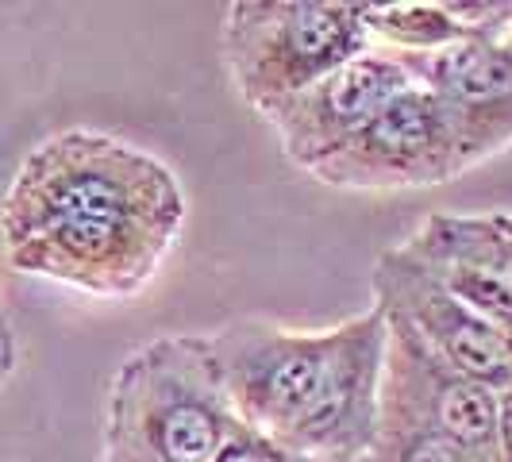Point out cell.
<instances>
[{
	"mask_svg": "<svg viewBox=\"0 0 512 462\" xmlns=\"http://www.w3.org/2000/svg\"><path fill=\"white\" fill-rule=\"evenodd\" d=\"M178 174L124 135L66 128L24 154L0 201L8 270L97 301H131L185 231Z\"/></svg>",
	"mask_w": 512,
	"mask_h": 462,
	"instance_id": "6da1fadb",
	"label": "cell"
},
{
	"mask_svg": "<svg viewBox=\"0 0 512 462\" xmlns=\"http://www.w3.org/2000/svg\"><path fill=\"white\" fill-rule=\"evenodd\" d=\"M247 432L301 462H362L378 436L389 328L370 305L320 332L235 316L205 332Z\"/></svg>",
	"mask_w": 512,
	"mask_h": 462,
	"instance_id": "7a4b0ae2",
	"label": "cell"
},
{
	"mask_svg": "<svg viewBox=\"0 0 512 462\" xmlns=\"http://www.w3.org/2000/svg\"><path fill=\"white\" fill-rule=\"evenodd\" d=\"M239 432L205 335H158L108 382L97 462H216Z\"/></svg>",
	"mask_w": 512,
	"mask_h": 462,
	"instance_id": "3957f363",
	"label": "cell"
},
{
	"mask_svg": "<svg viewBox=\"0 0 512 462\" xmlns=\"http://www.w3.org/2000/svg\"><path fill=\"white\" fill-rule=\"evenodd\" d=\"M362 51L370 39L359 0H235L220 27L231 89L262 124Z\"/></svg>",
	"mask_w": 512,
	"mask_h": 462,
	"instance_id": "277c9868",
	"label": "cell"
},
{
	"mask_svg": "<svg viewBox=\"0 0 512 462\" xmlns=\"http://www.w3.org/2000/svg\"><path fill=\"white\" fill-rule=\"evenodd\" d=\"M462 174H470V166L447 108L428 89L409 85L308 178L343 193H405L447 185Z\"/></svg>",
	"mask_w": 512,
	"mask_h": 462,
	"instance_id": "5b68a950",
	"label": "cell"
},
{
	"mask_svg": "<svg viewBox=\"0 0 512 462\" xmlns=\"http://www.w3.org/2000/svg\"><path fill=\"white\" fill-rule=\"evenodd\" d=\"M370 289L374 308L393 328L409 332L428 355L493 389L512 382V351L501 328H493L486 316H478L436 278H428L409 255H401V247L378 255Z\"/></svg>",
	"mask_w": 512,
	"mask_h": 462,
	"instance_id": "8992f818",
	"label": "cell"
},
{
	"mask_svg": "<svg viewBox=\"0 0 512 462\" xmlns=\"http://www.w3.org/2000/svg\"><path fill=\"white\" fill-rule=\"evenodd\" d=\"M412 85L409 70L385 51H362L347 66L320 77L278 108L266 128L278 135L285 158L312 174L324 158L347 147L389 101H397Z\"/></svg>",
	"mask_w": 512,
	"mask_h": 462,
	"instance_id": "52a82bcc",
	"label": "cell"
},
{
	"mask_svg": "<svg viewBox=\"0 0 512 462\" xmlns=\"http://www.w3.org/2000/svg\"><path fill=\"white\" fill-rule=\"evenodd\" d=\"M412 85L428 89L451 116L466 166L512 147V47L501 35L462 39L420 58H397Z\"/></svg>",
	"mask_w": 512,
	"mask_h": 462,
	"instance_id": "ba28073f",
	"label": "cell"
},
{
	"mask_svg": "<svg viewBox=\"0 0 512 462\" xmlns=\"http://www.w3.org/2000/svg\"><path fill=\"white\" fill-rule=\"evenodd\" d=\"M389 328L382 401L424 416L432 428L451 436L478 462H501L497 451V389L451 370L428 355L409 332Z\"/></svg>",
	"mask_w": 512,
	"mask_h": 462,
	"instance_id": "9c48e42d",
	"label": "cell"
},
{
	"mask_svg": "<svg viewBox=\"0 0 512 462\" xmlns=\"http://www.w3.org/2000/svg\"><path fill=\"white\" fill-rule=\"evenodd\" d=\"M428 278H436L462 305L501 328L512 316V247L493 216L432 212L405 243H397Z\"/></svg>",
	"mask_w": 512,
	"mask_h": 462,
	"instance_id": "30bf717a",
	"label": "cell"
},
{
	"mask_svg": "<svg viewBox=\"0 0 512 462\" xmlns=\"http://www.w3.org/2000/svg\"><path fill=\"white\" fill-rule=\"evenodd\" d=\"M366 39L374 51L393 58H420L478 35L462 27V20L451 12V0H389L366 4Z\"/></svg>",
	"mask_w": 512,
	"mask_h": 462,
	"instance_id": "8fae6325",
	"label": "cell"
},
{
	"mask_svg": "<svg viewBox=\"0 0 512 462\" xmlns=\"http://www.w3.org/2000/svg\"><path fill=\"white\" fill-rule=\"evenodd\" d=\"M362 462H478L462 451L451 436L432 428L424 416L382 401L378 412V436L370 443Z\"/></svg>",
	"mask_w": 512,
	"mask_h": 462,
	"instance_id": "7c38bea8",
	"label": "cell"
},
{
	"mask_svg": "<svg viewBox=\"0 0 512 462\" xmlns=\"http://www.w3.org/2000/svg\"><path fill=\"white\" fill-rule=\"evenodd\" d=\"M216 462H301V459H293L278 443L255 436V432H239V436L231 439L228 447L216 455Z\"/></svg>",
	"mask_w": 512,
	"mask_h": 462,
	"instance_id": "4fadbf2b",
	"label": "cell"
},
{
	"mask_svg": "<svg viewBox=\"0 0 512 462\" xmlns=\"http://www.w3.org/2000/svg\"><path fill=\"white\" fill-rule=\"evenodd\" d=\"M16 362H20V339H16V324H12V312H8L4 297H0V374H8V378H12Z\"/></svg>",
	"mask_w": 512,
	"mask_h": 462,
	"instance_id": "5bb4252c",
	"label": "cell"
},
{
	"mask_svg": "<svg viewBox=\"0 0 512 462\" xmlns=\"http://www.w3.org/2000/svg\"><path fill=\"white\" fill-rule=\"evenodd\" d=\"M497 451L501 462H512V382L497 389Z\"/></svg>",
	"mask_w": 512,
	"mask_h": 462,
	"instance_id": "9a60e30c",
	"label": "cell"
},
{
	"mask_svg": "<svg viewBox=\"0 0 512 462\" xmlns=\"http://www.w3.org/2000/svg\"><path fill=\"white\" fill-rule=\"evenodd\" d=\"M497 220H501V228H505V235H509V247H512V216H509V212H497Z\"/></svg>",
	"mask_w": 512,
	"mask_h": 462,
	"instance_id": "2e32d148",
	"label": "cell"
},
{
	"mask_svg": "<svg viewBox=\"0 0 512 462\" xmlns=\"http://www.w3.org/2000/svg\"><path fill=\"white\" fill-rule=\"evenodd\" d=\"M501 335H505V343H509V351H512V316L501 324Z\"/></svg>",
	"mask_w": 512,
	"mask_h": 462,
	"instance_id": "e0dca14e",
	"label": "cell"
},
{
	"mask_svg": "<svg viewBox=\"0 0 512 462\" xmlns=\"http://www.w3.org/2000/svg\"><path fill=\"white\" fill-rule=\"evenodd\" d=\"M501 39H505V43L512 47V20H509V27H505V35H501Z\"/></svg>",
	"mask_w": 512,
	"mask_h": 462,
	"instance_id": "ac0fdd59",
	"label": "cell"
},
{
	"mask_svg": "<svg viewBox=\"0 0 512 462\" xmlns=\"http://www.w3.org/2000/svg\"><path fill=\"white\" fill-rule=\"evenodd\" d=\"M4 385H8V374H0V393H4Z\"/></svg>",
	"mask_w": 512,
	"mask_h": 462,
	"instance_id": "d6986e66",
	"label": "cell"
}]
</instances>
